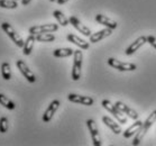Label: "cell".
<instances>
[{"instance_id": "13", "label": "cell", "mask_w": 156, "mask_h": 146, "mask_svg": "<svg viewBox=\"0 0 156 146\" xmlns=\"http://www.w3.org/2000/svg\"><path fill=\"white\" fill-rule=\"evenodd\" d=\"M111 34H112V29L107 27V28L102 29V30H99V32L94 33V34H91V36H90V43H98L101 39L106 38V37L110 36Z\"/></svg>"}, {"instance_id": "19", "label": "cell", "mask_w": 156, "mask_h": 146, "mask_svg": "<svg viewBox=\"0 0 156 146\" xmlns=\"http://www.w3.org/2000/svg\"><path fill=\"white\" fill-rule=\"evenodd\" d=\"M35 42H36V36L30 34V35L27 37V39L25 41V44H24V47H23V48H24V51H23L24 55H29V54L32 53Z\"/></svg>"}, {"instance_id": "17", "label": "cell", "mask_w": 156, "mask_h": 146, "mask_svg": "<svg viewBox=\"0 0 156 146\" xmlns=\"http://www.w3.org/2000/svg\"><path fill=\"white\" fill-rule=\"evenodd\" d=\"M142 126H143V123L137 119L134 124L131 125V126H129V127L125 130L124 137H125V138H129V137H131V136H134L135 134H137V132L140 129V127H142Z\"/></svg>"}, {"instance_id": "30", "label": "cell", "mask_w": 156, "mask_h": 146, "mask_svg": "<svg viewBox=\"0 0 156 146\" xmlns=\"http://www.w3.org/2000/svg\"><path fill=\"white\" fill-rule=\"evenodd\" d=\"M50 1H52V2H54V1H56V0H50Z\"/></svg>"}, {"instance_id": "1", "label": "cell", "mask_w": 156, "mask_h": 146, "mask_svg": "<svg viewBox=\"0 0 156 146\" xmlns=\"http://www.w3.org/2000/svg\"><path fill=\"white\" fill-rule=\"evenodd\" d=\"M156 121V110H154L152 112V114L149 115L148 117L146 118L145 123H143V126L140 127V129H139L138 132H137V134H136L135 138H134V142H133V145H139L140 144V142L143 141V138L145 137L146 133L148 132V129L152 127V125L154 124Z\"/></svg>"}, {"instance_id": "28", "label": "cell", "mask_w": 156, "mask_h": 146, "mask_svg": "<svg viewBox=\"0 0 156 146\" xmlns=\"http://www.w3.org/2000/svg\"><path fill=\"white\" fill-rule=\"evenodd\" d=\"M69 0H56V2L58 5H64L65 2H68Z\"/></svg>"}, {"instance_id": "5", "label": "cell", "mask_w": 156, "mask_h": 146, "mask_svg": "<svg viewBox=\"0 0 156 146\" xmlns=\"http://www.w3.org/2000/svg\"><path fill=\"white\" fill-rule=\"evenodd\" d=\"M107 63L114 69H117L119 71H135L137 66L134 63H125L121 61H118L114 57H109Z\"/></svg>"}, {"instance_id": "24", "label": "cell", "mask_w": 156, "mask_h": 146, "mask_svg": "<svg viewBox=\"0 0 156 146\" xmlns=\"http://www.w3.org/2000/svg\"><path fill=\"white\" fill-rule=\"evenodd\" d=\"M36 36V41L38 42H44V43H50L55 41V36L50 33H43V34H37Z\"/></svg>"}, {"instance_id": "22", "label": "cell", "mask_w": 156, "mask_h": 146, "mask_svg": "<svg viewBox=\"0 0 156 146\" xmlns=\"http://www.w3.org/2000/svg\"><path fill=\"white\" fill-rule=\"evenodd\" d=\"M74 54V51L72 48H57L53 52L55 57H69Z\"/></svg>"}, {"instance_id": "6", "label": "cell", "mask_w": 156, "mask_h": 146, "mask_svg": "<svg viewBox=\"0 0 156 146\" xmlns=\"http://www.w3.org/2000/svg\"><path fill=\"white\" fill-rule=\"evenodd\" d=\"M87 125H88V128L90 130V134H91V138H92V143L94 146H101L102 145V142H101V137L99 135V129H98V126H97L96 121L93 119H88L87 120Z\"/></svg>"}, {"instance_id": "8", "label": "cell", "mask_w": 156, "mask_h": 146, "mask_svg": "<svg viewBox=\"0 0 156 146\" xmlns=\"http://www.w3.org/2000/svg\"><path fill=\"white\" fill-rule=\"evenodd\" d=\"M16 65H17L18 70L20 71L21 74L25 77V79H27V81L30 82V83H34V82L36 81L35 74L29 70V68L27 66V64H26L24 61L18 60L17 62H16Z\"/></svg>"}, {"instance_id": "11", "label": "cell", "mask_w": 156, "mask_h": 146, "mask_svg": "<svg viewBox=\"0 0 156 146\" xmlns=\"http://www.w3.org/2000/svg\"><path fill=\"white\" fill-rule=\"evenodd\" d=\"M58 107H60V101H58V100H53V101L50 103V106L47 107L46 110H45L44 115H43V121H44V123H48V121L53 118L54 114L56 112Z\"/></svg>"}, {"instance_id": "2", "label": "cell", "mask_w": 156, "mask_h": 146, "mask_svg": "<svg viewBox=\"0 0 156 146\" xmlns=\"http://www.w3.org/2000/svg\"><path fill=\"white\" fill-rule=\"evenodd\" d=\"M1 28L4 29V32L9 36V38H11V41H12L18 47H24L25 41H24L23 37L15 30V28L9 24V23H6V22L2 23V24H1Z\"/></svg>"}, {"instance_id": "25", "label": "cell", "mask_w": 156, "mask_h": 146, "mask_svg": "<svg viewBox=\"0 0 156 146\" xmlns=\"http://www.w3.org/2000/svg\"><path fill=\"white\" fill-rule=\"evenodd\" d=\"M0 7L5 9H16L18 2L17 0H0Z\"/></svg>"}, {"instance_id": "15", "label": "cell", "mask_w": 156, "mask_h": 146, "mask_svg": "<svg viewBox=\"0 0 156 146\" xmlns=\"http://www.w3.org/2000/svg\"><path fill=\"white\" fill-rule=\"evenodd\" d=\"M96 20L99 24H101V25L106 26V27H108V28H111V29H116L118 27V24L115 20H112V19H110V18H108L107 16H105V15H101V14H98L96 16Z\"/></svg>"}, {"instance_id": "10", "label": "cell", "mask_w": 156, "mask_h": 146, "mask_svg": "<svg viewBox=\"0 0 156 146\" xmlns=\"http://www.w3.org/2000/svg\"><path fill=\"white\" fill-rule=\"evenodd\" d=\"M69 20H70V24H71L78 32H80L84 36H88V37L91 36V30H90V28H88L85 25H83L75 16H71V17L69 18Z\"/></svg>"}, {"instance_id": "7", "label": "cell", "mask_w": 156, "mask_h": 146, "mask_svg": "<svg viewBox=\"0 0 156 146\" xmlns=\"http://www.w3.org/2000/svg\"><path fill=\"white\" fill-rule=\"evenodd\" d=\"M57 29H58V25H56V24L33 26V27L29 28V34L37 35V34H43V33H53V32H56Z\"/></svg>"}, {"instance_id": "26", "label": "cell", "mask_w": 156, "mask_h": 146, "mask_svg": "<svg viewBox=\"0 0 156 146\" xmlns=\"http://www.w3.org/2000/svg\"><path fill=\"white\" fill-rule=\"evenodd\" d=\"M8 127H9V123L7 117L0 118V133H7Z\"/></svg>"}, {"instance_id": "9", "label": "cell", "mask_w": 156, "mask_h": 146, "mask_svg": "<svg viewBox=\"0 0 156 146\" xmlns=\"http://www.w3.org/2000/svg\"><path fill=\"white\" fill-rule=\"evenodd\" d=\"M68 99L71 102L74 103H81L83 106H92L94 103V100L91 97H85V96H80V94H75V93H70L68 96Z\"/></svg>"}, {"instance_id": "14", "label": "cell", "mask_w": 156, "mask_h": 146, "mask_svg": "<svg viewBox=\"0 0 156 146\" xmlns=\"http://www.w3.org/2000/svg\"><path fill=\"white\" fill-rule=\"evenodd\" d=\"M115 105L117 106L119 110L122 111L125 115H127L129 118L134 119V120H137V119H138V114H137V112H136L134 109H131V108H129L128 106H126L124 102H121V101H117V102L115 103Z\"/></svg>"}, {"instance_id": "21", "label": "cell", "mask_w": 156, "mask_h": 146, "mask_svg": "<svg viewBox=\"0 0 156 146\" xmlns=\"http://www.w3.org/2000/svg\"><path fill=\"white\" fill-rule=\"evenodd\" d=\"M0 105L4 106L5 108H7V109H9V110H14L16 108V105L14 103V101H11L8 97H6L2 93H0Z\"/></svg>"}, {"instance_id": "16", "label": "cell", "mask_w": 156, "mask_h": 146, "mask_svg": "<svg viewBox=\"0 0 156 146\" xmlns=\"http://www.w3.org/2000/svg\"><path fill=\"white\" fill-rule=\"evenodd\" d=\"M66 38H68V41H70L71 43L75 44L76 46L80 47V48H82V50H88L89 47H90V44H89L87 41L80 38L79 36L74 35V34H68Z\"/></svg>"}, {"instance_id": "23", "label": "cell", "mask_w": 156, "mask_h": 146, "mask_svg": "<svg viewBox=\"0 0 156 146\" xmlns=\"http://www.w3.org/2000/svg\"><path fill=\"white\" fill-rule=\"evenodd\" d=\"M1 75H2V79L6 80V81L11 79V70L8 62H4L1 64Z\"/></svg>"}, {"instance_id": "29", "label": "cell", "mask_w": 156, "mask_h": 146, "mask_svg": "<svg viewBox=\"0 0 156 146\" xmlns=\"http://www.w3.org/2000/svg\"><path fill=\"white\" fill-rule=\"evenodd\" d=\"M30 1H32V0H21V4L24 5V6H27V5H28Z\"/></svg>"}, {"instance_id": "12", "label": "cell", "mask_w": 156, "mask_h": 146, "mask_svg": "<svg viewBox=\"0 0 156 146\" xmlns=\"http://www.w3.org/2000/svg\"><path fill=\"white\" fill-rule=\"evenodd\" d=\"M146 42H147V41H146L145 36H140V37H138L136 41H134V42L126 48L125 54H126V55H131V54H134L135 52H137V50H139Z\"/></svg>"}, {"instance_id": "27", "label": "cell", "mask_w": 156, "mask_h": 146, "mask_svg": "<svg viewBox=\"0 0 156 146\" xmlns=\"http://www.w3.org/2000/svg\"><path fill=\"white\" fill-rule=\"evenodd\" d=\"M146 41H147V43L151 44L156 50V37H154V36H146Z\"/></svg>"}, {"instance_id": "3", "label": "cell", "mask_w": 156, "mask_h": 146, "mask_svg": "<svg viewBox=\"0 0 156 146\" xmlns=\"http://www.w3.org/2000/svg\"><path fill=\"white\" fill-rule=\"evenodd\" d=\"M73 68H72V80L73 81H78L81 78V70H82V60H83V55L80 50L74 51L73 54Z\"/></svg>"}, {"instance_id": "4", "label": "cell", "mask_w": 156, "mask_h": 146, "mask_svg": "<svg viewBox=\"0 0 156 146\" xmlns=\"http://www.w3.org/2000/svg\"><path fill=\"white\" fill-rule=\"evenodd\" d=\"M102 106L106 110L109 111L110 114L114 115V117L116 118L120 124H126V123H127V117L124 115V112L119 110L117 106H116V105H112L109 100H107V99L102 100Z\"/></svg>"}, {"instance_id": "18", "label": "cell", "mask_w": 156, "mask_h": 146, "mask_svg": "<svg viewBox=\"0 0 156 146\" xmlns=\"http://www.w3.org/2000/svg\"><path fill=\"white\" fill-rule=\"evenodd\" d=\"M102 121L103 124L106 125V126H108L112 132L115 133V134H120L121 133V127L119 126V125L116 123V121H114L110 117H108V116H103L102 117Z\"/></svg>"}, {"instance_id": "20", "label": "cell", "mask_w": 156, "mask_h": 146, "mask_svg": "<svg viewBox=\"0 0 156 146\" xmlns=\"http://www.w3.org/2000/svg\"><path fill=\"white\" fill-rule=\"evenodd\" d=\"M53 17L56 19L57 23H58L61 26H64V27H65V26H68L69 24H70V20L66 18V16H65V15L60 10H54L53 11Z\"/></svg>"}]
</instances>
